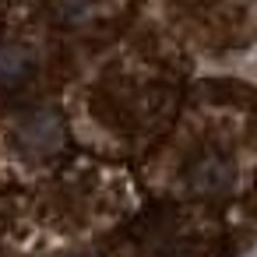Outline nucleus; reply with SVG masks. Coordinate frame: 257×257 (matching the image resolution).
Masks as SVG:
<instances>
[{"instance_id": "1", "label": "nucleus", "mask_w": 257, "mask_h": 257, "mask_svg": "<svg viewBox=\"0 0 257 257\" xmlns=\"http://www.w3.org/2000/svg\"><path fill=\"white\" fill-rule=\"evenodd\" d=\"M194 176H197V187L218 190V187L229 183V162H222V159H204V162L194 169Z\"/></svg>"}]
</instances>
